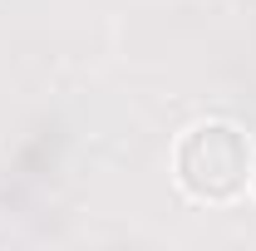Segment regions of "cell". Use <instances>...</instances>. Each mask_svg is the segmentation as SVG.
I'll list each match as a JSON object with an SVG mask.
<instances>
[{
	"mask_svg": "<svg viewBox=\"0 0 256 251\" xmlns=\"http://www.w3.org/2000/svg\"><path fill=\"white\" fill-rule=\"evenodd\" d=\"M246 168H252V153H246V138L226 124H202L192 128L178 148V178L192 197L202 202H226L246 188Z\"/></svg>",
	"mask_w": 256,
	"mask_h": 251,
	"instance_id": "6da1fadb",
	"label": "cell"
},
{
	"mask_svg": "<svg viewBox=\"0 0 256 251\" xmlns=\"http://www.w3.org/2000/svg\"><path fill=\"white\" fill-rule=\"evenodd\" d=\"M252 182H256V172H252Z\"/></svg>",
	"mask_w": 256,
	"mask_h": 251,
	"instance_id": "7a4b0ae2",
	"label": "cell"
}]
</instances>
